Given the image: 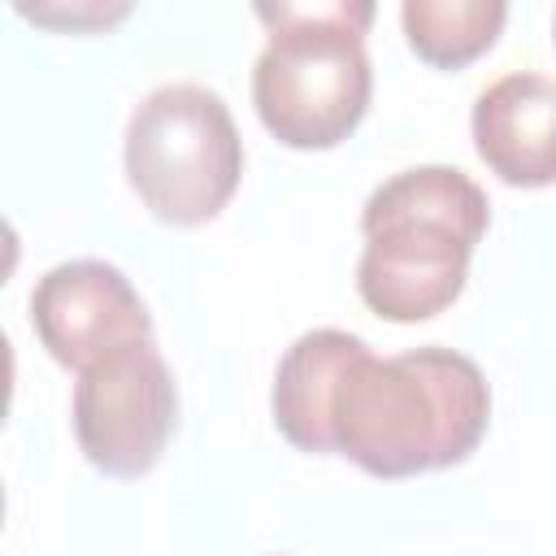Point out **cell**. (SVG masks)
I'll use <instances>...</instances> for the list:
<instances>
[{"instance_id":"7a4b0ae2","label":"cell","mask_w":556,"mask_h":556,"mask_svg":"<svg viewBox=\"0 0 556 556\" xmlns=\"http://www.w3.org/2000/svg\"><path fill=\"white\" fill-rule=\"evenodd\" d=\"M486 222V191L465 169L413 165L378 182L361 208V300L400 326L439 317L465 291L469 256Z\"/></svg>"},{"instance_id":"52a82bcc","label":"cell","mask_w":556,"mask_h":556,"mask_svg":"<svg viewBox=\"0 0 556 556\" xmlns=\"http://www.w3.org/2000/svg\"><path fill=\"white\" fill-rule=\"evenodd\" d=\"M473 148L508 187L556 182V83L530 70L495 78L473 100Z\"/></svg>"},{"instance_id":"277c9868","label":"cell","mask_w":556,"mask_h":556,"mask_svg":"<svg viewBox=\"0 0 556 556\" xmlns=\"http://www.w3.org/2000/svg\"><path fill=\"white\" fill-rule=\"evenodd\" d=\"M126 182L169 226L213 222L243 178V139L226 100L200 83L148 91L126 122Z\"/></svg>"},{"instance_id":"3957f363","label":"cell","mask_w":556,"mask_h":556,"mask_svg":"<svg viewBox=\"0 0 556 556\" xmlns=\"http://www.w3.org/2000/svg\"><path fill=\"white\" fill-rule=\"evenodd\" d=\"M256 17L269 30L252 65L261 126L300 152L339 148L361 126L374 91L365 52L374 4H256Z\"/></svg>"},{"instance_id":"9c48e42d","label":"cell","mask_w":556,"mask_h":556,"mask_svg":"<svg viewBox=\"0 0 556 556\" xmlns=\"http://www.w3.org/2000/svg\"><path fill=\"white\" fill-rule=\"evenodd\" d=\"M22 17L48 22V26H109L130 13V4H17Z\"/></svg>"},{"instance_id":"8992f818","label":"cell","mask_w":556,"mask_h":556,"mask_svg":"<svg viewBox=\"0 0 556 556\" xmlns=\"http://www.w3.org/2000/svg\"><path fill=\"white\" fill-rule=\"evenodd\" d=\"M30 326L48 356L65 369H87L109 352L152 339V317L130 278L96 256L52 265L30 291Z\"/></svg>"},{"instance_id":"ba28073f","label":"cell","mask_w":556,"mask_h":556,"mask_svg":"<svg viewBox=\"0 0 556 556\" xmlns=\"http://www.w3.org/2000/svg\"><path fill=\"white\" fill-rule=\"evenodd\" d=\"M400 22L408 48L439 70H460L478 61L504 30L508 4L504 0H404Z\"/></svg>"},{"instance_id":"30bf717a","label":"cell","mask_w":556,"mask_h":556,"mask_svg":"<svg viewBox=\"0 0 556 556\" xmlns=\"http://www.w3.org/2000/svg\"><path fill=\"white\" fill-rule=\"evenodd\" d=\"M552 30H556V17H552Z\"/></svg>"},{"instance_id":"5b68a950","label":"cell","mask_w":556,"mask_h":556,"mask_svg":"<svg viewBox=\"0 0 556 556\" xmlns=\"http://www.w3.org/2000/svg\"><path fill=\"white\" fill-rule=\"evenodd\" d=\"M178 421V387L156 348L139 339L87 365L74 382V434L83 456L109 478L148 473Z\"/></svg>"},{"instance_id":"6da1fadb","label":"cell","mask_w":556,"mask_h":556,"mask_svg":"<svg viewBox=\"0 0 556 556\" xmlns=\"http://www.w3.org/2000/svg\"><path fill=\"white\" fill-rule=\"evenodd\" d=\"M269 408L291 447L395 482L460 465L486 434L491 387L465 352L426 343L374 356L361 334L321 326L282 352Z\"/></svg>"}]
</instances>
